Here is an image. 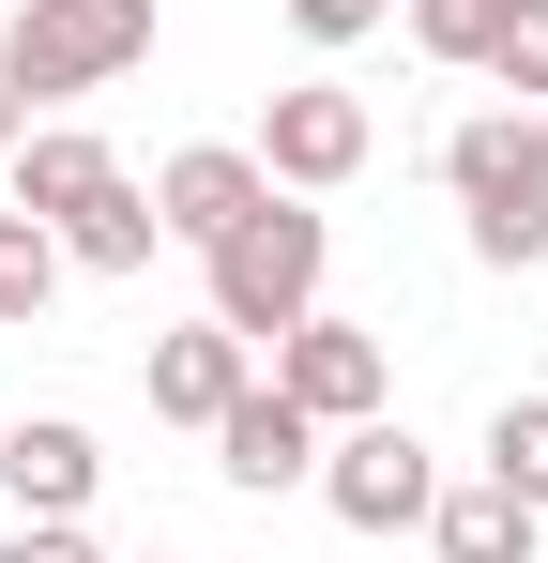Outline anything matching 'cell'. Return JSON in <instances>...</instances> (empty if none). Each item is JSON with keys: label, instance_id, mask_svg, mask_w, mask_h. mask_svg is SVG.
Wrapping results in <instances>:
<instances>
[{"label": "cell", "instance_id": "6da1fadb", "mask_svg": "<svg viewBox=\"0 0 548 563\" xmlns=\"http://www.w3.org/2000/svg\"><path fill=\"white\" fill-rule=\"evenodd\" d=\"M442 184H457V213H472V260H548V122L534 107H472L442 137Z\"/></svg>", "mask_w": 548, "mask_h": 563}, {"label": "cell", "instance_id": "7a4b0ae2", "mask_svg": "<svg viewBox=\"0 0 548 563\" xmlns=\"http://www.w3.org/2000/svg\"><path fill=\"white\" fill-rule=\"evenodd\" d=\"M320 260H336V229H320L305 198H260V213L213 244V320H229L244 351H274V335L320 305Z\"/></svg>", "mask_w": 548, "mask_h": 563}, {"label": "cell", "instance_id": "3957f363", "mask_svg": "<svg viewBox=\"0 0 548 563\" xmlns=\"http://www.w3.org/2000/svg\"><path fill=\"white\" fill-rule=\"evenodd\" d=\"M0 62H15V92H31V107L107 92V77L153 62V0H31V15L0 31Z\"/></svg>", "mask_w": 548, "mask_h": 563}, {"label": "cell", "instance_id": "277c9868", "mask_svg": "<svg viewBox=\"0 0 548 563\" xmlns=\"http://www.w3.org/2000/svg\"><path fill=\"white\" fill-rule=\"evenodd\" d=\"M320 503H336L351 533H427L442 472H427V442H412V427H381V411H365V427H336V442H320Z\"/></svg>", "mask_w": 548, "mask_h": 563}, {"label": "cell", "instance_id": "5b68a950", "mask_svg": "<svg viewBox=\"0 0 548 563\" xmlns=\"http://www.w3.org/2000/svg\"><path fill=\"white\" fill-rule=\"evenodd\" d=\"M274 380H289V396H305L320 427H365V411H381V335H365V320H320V305H305V320L274 335Z\"/></svg>", "mask_w": 548, "mask_h": 563}, {"label": "cell", "instance_id": "8992f818", "mask_svg": "<svg viewBox=\"0 0 548 563\" xmlns=\"http://www.w3.org/2000/svg\"><path fill=\"white\" fill-rule=\"evenodd\" d=\"M213 457H229V487H305V472H320V411H305V396H289V380H244V396H229V411H213Z\"/></svg>", "mask_w": 548, "mask_h": 563}, {"label": "cell", "instance_id": "52a82bcc", "mask_svg": "<svg viewBox=\"0 0 548 563\" xmlns=\"http://www.w3.org/2000/svg\"><path fill=\"white\" fill-rule=\"evenodd\" d=\"M260 168H274L289 198L351 184V168H365V92H274V107H260Z\"/></svg>", "mask_w": 548, "mask_h": 563}, {"label": "cell", "instance_id": "ba28073f", "mask_svg": "<svg viewBox=\"0 0 548 563\" xmlns=\"http://www.w3.org/2000/svg\"><path fill=\"white\" fill-rule=\"evenodd\" d=\"M260 198H274L260 153H168V168H153V213H168V244H198V260H213Z\"/></svg>", "mask_w": 548, "mask_h": 563}, {"label": "cell", "instance_id": "9c48e42d", "mask_svg": "<svg viewBox=\"0 0 548 563\" xmlns=\"http://www.w3.org/2000/svg\"><path fill=\"white\" fill-rule=\"evenodd\" d=\"M91 472H107V457H91V427H77V411L0 427V487H15V518H77V503H91Z\"/></svg>", "mask_w": 548, "mask_h": 563}, {"label": "cell", "instance_id": "30bf717a", "mask_svg": "<svg viewBox=\"0 0 548 563\" xmlns=\"http://www.w3.org/2000/svg\"><path fill=\"white\" fill-rule=\"evenodd\" d=\"M107 184H122V168H107V137H91V122H31V137H15V168H0V198H15V213H46V229L91 213Z\"/></svg>", "mask_w": 548, "mask_h": 563}, {"label": "cell", "instance_id": "8fae6325", "mask_svg": "<svg viewBox=\"0 0 548 563\" xmlns=\"http://www.w3.org/2000/svg\"><path fill=\"white\" fill-rule=\"evenodd\" d=\"M229 396H244V335H229V320H198V335H153V411H168V427H213Z\"/></svg>", "mask_w": 548, "mask_h": 563}, {"label": "cell", "instance_id": "7c38bea8", "mask_svg": "<svg viewBox=\"0 0 548 563\" xmlns=\"http://www.w3.org/2000/svg\"><path fill=\"white\" fill-rule=\"evenodd\" d=\"M153 244H168V213L138 184H107L91 213H62V260H91V275H153Z\"/></svg>", "mask_w": 548, "mask_h": 563}, {"label": "cell", "instance_id": "4fadbf2b", "mask_svg": "<svg viewBox=\"0 0 548 563\" xmlns=\"http://www.w3.org/2000/svg\"><path fill=\"white\" fill-rule=\"evenodd\" d=\"M427 533H442V563H534V503L518 487H457V503H427Z\"/></svg>", "mask_w": 548, "mask_h": 563}, {"label": "cell", "instance_id": "5bb4252c", "mask_svg": "<svg viewBox=\"0 0 548 563\" xmlns=\"http://www.w3.org/2000/svg\"><path fill=\"white\" fill-rule=\"evenodd\" d=\"M46 289H62V229L46 213H0V335H31Z\"/></svg>", "mask_w": 548, "mask_h": 563}, {"label": "cell", "instance_id": "9a60e30c", "mask_svg": "<svg viewBox=\"0 0 548 563\" xmlns=\"http://www.w3.org/2000/svg\"><path fill=\"white\" fill-rule=\"evenodd\" d=\"M487 487H518L548 518V396H503V411H487Z\"/></svg>", "mask_w": 548, "mask_h": 563}, {"label": "cell", "instance_id": "2e32d148", "mask_svg": "<svg viewBox=\"0 0 548 563\" xmlns=\"http://www.w3.org/2000/svg\"><path fill=\"white\" fill-rule=\"evenodd\" d=\"M503 15H518V0H412V46H427V62H472V77H487Z\"/></svg>", "mask_w": 548, "mask_h": 563}, {"label": "cell", "instance_id": "e0dca14e", "mask_svg": "<svg viewBox=\"0 0 548 563\" xmlns=\"http://www.w3.org/2000/svg\"><path fill=\"white\" fill-rule=\"evenodd\" d=\"M487 77H503L518 107L548 92V0H518V15H503V46H487Z\"/></svg>", "mask_w": 548, "mask_h": 563}, {"label": "cell", "instance_id": "ac0fdd59", "mask_svg": "<svg viewBox=\"0 0 548 563\" xmlns=\"http://www.w3.org/2000/svg\"><path fill=\"white\" fill-rule=\"evenodd\" d=\"M381 15H396V0H289V31H305V46H365Z\"/></svg>", "mask_w": 548, "mask_h": 563}, {"label": "cell", "instance_id": "d6986e66", "mask_svg": "<svg viewBox=\"0 0 548 563\" xmlns=\"http://www.w3.org/2000/svg\"><path fill=\"white\" fill-rule=\"evenodd\" d=\"M0 563H91V533H77V518H15V549H0Z\"/></svg>", "mask_w": 548, "mask_h": 563}, {"label": "cell", "instance_id": "ffe728a7", "mask_svg": "<svg viewBox=\"0 0 548 563\" xmlns=\"http://www.w3.org/2000/svg\"><path fill=\"white\" fill-rule=\"evenodd\" d=\"M15 137H31V92H15V62H0V168H15Z\"/></svg>", "mask_w": 548, "mask_h": 563}]
</instances>
